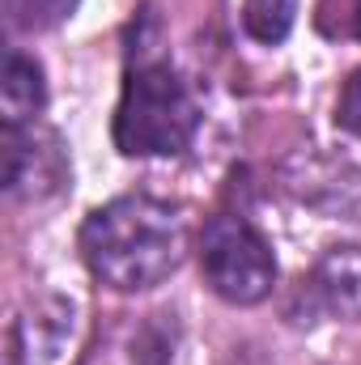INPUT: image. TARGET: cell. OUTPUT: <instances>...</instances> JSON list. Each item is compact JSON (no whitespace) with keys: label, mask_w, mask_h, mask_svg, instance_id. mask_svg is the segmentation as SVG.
<instances>
[{"label":"cell","mask_w":361,"mask_h":365,"mask_svg":"<svg viewBox=\"0 0 361 365\" xmlns=\"http://www.w3.org/2000/svg\"><path fill=\"white\" fill-rule=\"evenodd\" d=\"M200 106L166 60H141L115 106V145L128 158H175L195 140Z\"/></svg>","instance_id":"obj_2"},{"label":"cell","mask_w":361,"mask_h":365,"mask_svg":"<svg viewBox=\"0 0 361 365\" xmlns=\"http://www.w3.org/2000/svg\"><path fill=\"white\" fill-rule=\"evenodd\" d=\"M73 336V306L60 297L34 302L30 314L13 323V365H51Z\"/></svg>","instance_id":"obj_6"},{"label":"cell","mask_w":361,"mask_h":365,"mask_svg":"<svg viewBox=\"0 0 361 365\" xmlns=\"http://www.w3.org/2000/svg\"><path fill=\"white\" fill-rule=\"evenodd\" d=\"M336 119H340V128L345 132H353L361 140V68L349 77V86L340 93V110H336Z\"/></svg>","instance_id":"obj_10"},{"label":"cell","mask_w":361,"mask_h":365,"mask_svg":"<svg viewBox=\"0 0 361 365\" xmlns=\"http://www.w3.org/2000/svg\"><path fill=\"white\" fill-rule=\"evenodd\" d=\"M81 255L106 289L145 293L179 272L187 255V221L166 200L119 195L86 217Z\"/></svg>","instance_id":"obj_1"},{"label":"cell","mask_w":361,"mask_h":365,"mask_svg":"<svg viewBox=\"0 0 361 365\" xmlns=\"http://www.w3.org/2000/svg\"><path fill=\"white\" fill-rule=\"evenodd\" d=\"M81 0H4V13L17 30H51L77 13Z\"/></svg>","instance_id":"obj_9"},{"label":"cell","mask_w":361,"mask_h":365,"mask_svg":"<svg viewBox=\"0 0 361 365\" xmlns=\"http://www.w3.org/2000/svg\"><path fill=\"white\" fill-rule=\"evenodd\" d=\"M0 179L13 200H47L68 182V153L64 140L39 123L4 128L0 145Z\"/></svg>","instance_id":"obj_4"},{"label":"cell","mask_w":361,"mask_h":365,"mask_svg":"<svg viewBox=\"0 0 361 365\" xmlns=\"http://www.w3.org/2000/svg\"><path fill=\"white\" fill-rule=\"evenodd\" d=\"M43 102H47L43 64L34 56H26V51H9L4 56V73H0V115H4V128L34 123Z\"/></svg>","instance_id":"obj_7"},{"label":"cell","mask_w":361,"mask_h":365,"mask_svg":"<svg viewBox=\"0 0 361 365\" xmlns=\"http://www.w3.org/2000/svg\"><path fill=\"white\" fill-rule=\"evenodd\" d=\"M353 26H357V38H361V0H357V9H353Z\"/></svg>","instance_id":"obj_11"},{"label":"cell","mask_w":361,"mask_h":365,"mask_svg":"<svg viewBox=\"0 0 361 365\" xmlns=\"http://www.w3.org/2000/svg\"><path fill=\"white\" fill-rule=\"evenodd\" d=\"M293 17H298V0H243V30L264 47L289 38Z\"/></svg>","instance_id":"obj_8"},{"label":"cell","mask_w":361,"mask_h":365,"mask_svg":"<svg viewBox=\"0 0 361 365\" xmlns=\"http://www.w3.org/2000/svg\"><path fill=\"white\" fill-rule=\"evenodd\" d=\"M200 268L217 297L234 306L264 302L276 284V255L268 238L243 217H213L200 234Z\"/></svg>","instance_id":"obj_3"},{"label":"cell","mask_w":361,"mask_h":365,"mask_svg":"<svg viewBox=\"0 0 361 365\" xmlns=\"http://www.w3.org/2000/svg\"><path fill=\"white\" fill-rule=\"evenodd\" d=\"M293 323L361 319V247H332L298 284Z\"/></svg>","instance_id":"obj_5"}]
</instances>
